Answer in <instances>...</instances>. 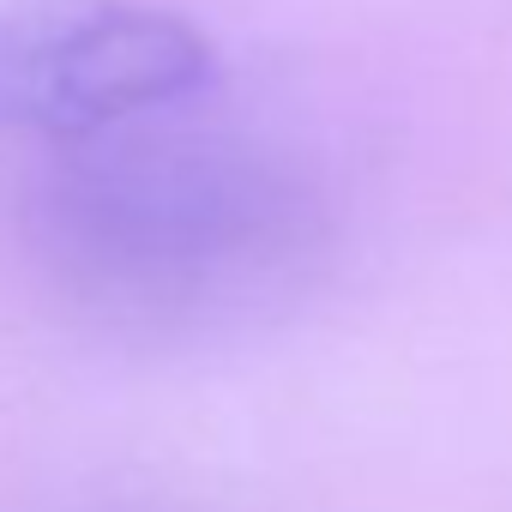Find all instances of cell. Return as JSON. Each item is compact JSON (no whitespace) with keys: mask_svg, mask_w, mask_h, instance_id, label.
Here are the masks:
<instances>
[{"mask_svg":"<svg viewBox=\"0 0 512 512\" xmlns=\"http://www.w3.org/2000/svg\"><path fill=\"white\" fill-rule=\"evenodd\" d=\"M211 49L133 0H19L0 13V133L55 151L199 103Z\"/></svg>","mask_w":512,"mask_h":512,"instance_id":"obj_2","label":"cell"},{"mask_svg":"<svg viewBox=\"0 0 512 512\" xmlns=\"http://www.w3.org/2000/svg\"><path fill=\"white\" fill-rule=\"evenodd\" d=\"M25 229L43 272L103 320L211 326L314 272L326 199L290 151L181 103L37 151Z\"/></svg>","mask_w":512,"mask_h":512,"instance_id":"obj_1","label":"cell"}]
</instances>
